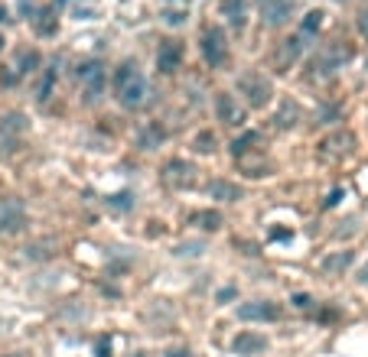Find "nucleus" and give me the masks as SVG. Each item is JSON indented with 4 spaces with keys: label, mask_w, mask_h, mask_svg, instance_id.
Returning a JSON list of instances; mask_svg holds the SVG:
<instances>
[{
    "label": "nucleus",
    "mask_w": 368,
    "mask_h": 357,
    "mask_svg": "<svg viewBox=\"0 0 368 357\" xmlns=\"http://www.w3.org/2000/svg\"><path fill=\"white\" fill-rule=\"evenodd\" d=\"M111 91H114V101H118L121 107H128V111H134V107H141L143 101H147V78H143V72L137 68V62H121L118 68H114V75H111Z\"/></svg>",
    "instance_id": "1"
},
{
    "label": "nucleus",
    "mask_w": 368,
    "mask_h": 357,
    "mask_svg": "<svg viewBox=\"0 0 368 357\" xmlns=\"http://www.w3.org/2000/svg\"><path fill=\"white\" fill-rule=\"evenodd\" d=\"M238 91L245 95L248 107L261 111V107L271 104V98H274V84H271V78H264L261 72H245V75L238 78Z\"/></svg>",
    "instance_id": "2"
},
{
    "label": "nucleus",
    "mask_w": 368,
    "mask_h": 357,
    "mask_svg": "<svg viewBox=\"0 0 368 357\" xmlns=\"http://www.w3.org/2000/svg\"><path fill=\"white\" fill-rule=\"evenodd\" d=\"M352 59V49L342 46V42H333V46H326L319 53L313 55V62H310V78H329V75L342 68V62Z\"/></svg>",
    "instance_id": "3"
},
{
    "label": "nucleus",
    "mask_w": 368,
    "mask_h": 357,
    "mask_svg": "<svg viewBox=\"0 0 368 357\" xmlns=\"http://www.w3.org/2000/svg\"><path fill=\"white\" fill-rule=\"evenodd\" d=\"M78 84H82V91H85L88 101H98V98L105 95V88H108V68L91 59V62H82L78 65Z\"/></svg>",
    "instance_id": "4"
},
{
    "label": "nucleus",
    "mask_w": 368,
    "mask_h": 357,
    "mask_svg": "<svg viewBox=\"0 0 368 357\" xmlns=\"http://www.w3.org/2000/svg\"><path fill=\"white\" fill-rule=\"evenodd\" d=\"M202 55L212 68H222L228 62V39L222 26H202Z\"/></svg>",
    "instance_id": "5"
},
{
    "label": "nucleus",
    "mask_w": 368,
    "mask_h": 357,
    "mask_svg": "<svg viewBox=\"0 0 368 357\" xmlns=\"http://www.w3.org/2000/svg\"><path fill=\"white\" fill-rule=\"evenodd\" d=\"M238 318L241 322H281L283 305L274 299H251V302L238 305Z\"/></svg>",
    "instance_id": "6"
},
{
    "label": "nucleus",
    "mask_w": 368,
    "mask_h": 357,
    "mask_svg": "<svg viewBox=\"0 0 368 357\" xmlns=\"http://www.w3.org/2000/svg\"><path fill=\"white\" fill-rule=\"evenodd\" d=\"M160 178L170 185V189H193L195 185V166L189 159H170L166 166L160 169Z\"/></svg>",
    "instance_id": "7"
},
{
    "label": "nucleus",
    "mask_w": 368,
    "mask_h": 357,
    "mask_svg": "<svg viewBox=\"0 0 368 357\" xmlns=\"http://www.w3.org/2000/svg\"><path fill=\"white\" fill-rule=\"evenodd\" d=\"M26 228V205L20 199H0V234H20Z\"/></svg>",
    "instance_id": "8"
},
{
    "label": "nucleus",
    "mask_w": 368,
    "mask_h": 357,
    "mask_svg": "<svg viewBox=\"0 0 368 357\" xmlns=\"http://www.w3.org/2000/svg\"><path fill=\"white\" fill-rule=\"evenodd\" d=\"M300 55H304V36H300V33L290 36V39H281L277 42V49H274V55H271L274 72H290Z\"/></svg>",
    "instance_id": "9"
},
{
    "label": "nucleus",
    "mask_w": 368,
    "mask_h": 357,
    "mask_svg": "<svg viewBox=\"0 0 368 357\" xmlns=\"http://www.w3.org/2000/svg\"><path fill=\"white\" fill-rule=\"evenodd\" d=\"M216 117L225 127H241L245 124V107L238 104V98L231 91H218L216 95Z\"/></svg>",
    "instance_id": "10"
},
{
    "label": "nucleus",
    "mask_w": 368,
    "mask_h": 357,
    "mask_svg": "<svg viewBox=\"0 0 368 357\" xmlns=\"http://www.w3.org/2000/svg\"><path fill=\"white\" fill-rule=\"evenodd\" d=\"M352 149H356V134L336 130V134H329V137L319 143V156L323 159H342V156H349Z\"/></svg>",
    "instance_id": "11"
},
{
    "label": "nucleus",
    "mask_w": 368,
    "mask_h": 357,
    "mask_svg": "<svg viewBox=\"0 0 368 357\" xmlns=\"http://www.w3.org/2000/svg\"><path fill=\"white\" fill-rule=\"evenodd\" d=\"M268 335H258V331H238V335L231 338V351L241 357H258V354H268Z\"/></svg>",
    "instance_id": "12"
},
{
    "label": "nucleus",
    "mask_w": 368,
    "mask_h": 357,
    "mask_svg": "<svg viewBox=\"0 0 368 357\" xmlns=\"http://www.w3.org/2000/svg\"><path fill=\"white\" fill-rule=\"evenodd\" d=\"M183 42L179 39H163L160 49H157V68H160L163 75H173L179 65H183Z\"/></svg>",
    "instance_id": "13"
},
{
    "label": "nucleus",
    "mask_w": 368,
    "mask_h": 357,
    "mask_svg": "<svg viewBox=\"0 0 368 357\" xmlns=\"http://www.w3.org/2000/svg\"><path fill=\"white\" fill-rule=\"evenodd\" d=\"M258 7L268 26H283L290 20V0H258Z\"/></svg>",
    "instance_id": "14"
},
{
    "label": "nucleus",
    "mask_w": 368,
    "mask_h": 357,
    "mask_svg": "<svg viewBox=\"0 0 368 357\" xmlns=\"http://www.w3.org/2000/svg\"><path fill=\"white\" fill-rule=\"evenodd\" d=\"M206 192H209V199H216V201H238L245 195V189H241L238 182H228V178H212L206 185Z\"/></svg>",
    "instance_id": "15"
},
{
    "label": "nucleus",
    "mask_w": 368,
    "mask_h": 357,
    "mask_svg": "<svg viewBox=\"0 0 368 357\" xmlns=\"http://www.w3.org/2000/svg\"><path fill=\"white\" fill-rule=\"evenodd\" d=\"M352 260H356V250H336V253H329V257H323L319 270L326 276H342L352 266Z\"/></svg>",
    "instance_id": "16"
},
{
    "label": "nucleus",
    "mask_w": 368,
    "mask_h": 357,
    "mask_svg": "<svg viewBox=\"0 0 368 357\" xmlns=\"http://www.w3.org/2000/svg\"><path fill=\"white\" fill-rule=\"evenodd\" d=\"M222 17H225L235 30L248 23V0H222Z\"/></svg>",
    "instance_id": "17"
},
{
    "label": "nucleus",
    "mask_w": 368,
    "mask_h": 357,
    "mask_svg": "<svg viewBox=\"0 0 368 357\" xmlns=\"http://www.w3.org/2000/svg\"><path fill=\"white\" fill-rule=\"evenodd\" d=\"M166 140V130L160 127V120H150V124L141 127V134H137V147L141 149H157Z\"/></svg>",
    "instance_id": "18"
},
{
    "label": "nucleus",
    "mask_w": 368,
    "mask_h": 357,
    "mask_svg": "<svg viewBox=\"0 0 368 357\" xmlns=\"http://www.w3.org/2000/svg\"><path fill=\"white\" fill-rule=\"evenodd\" d=\"M261 143H264V137H261L258 130H248V134H241V137L231 140V153H235V159H245L248 153H254Z\"/></svg>",
    "instance_id": "19"
},
{
    "label": "nucleus",
    "mask_w": 368,
    "mask_h": 357,
    "mask_svg": "<svg viewBox=\"0 0 368 357\" xmlns=\"http://www.w3.org/2000/svg\"><path fill=\"white\" fill-rule=\"evenodd\" d=\"M43 65V55H40V49H30V46H23V49H17V72L20 75H33L36 68Z\"/></svg>",
    "instance_id": "20"
},
{
    "label": "nucleus",
    "mask_w": 368,
    "mask_h": 357,
    "mask_svg": "<svg viewBox=\"0 0 368 357\" xmlns=\"http://www.w3.org/2000/svg\"><path fill=\"white\" fill-rule=\"evenodd\" d=\"M297 120H300V104L297 101H283L281 111L274 114V127L277 130H290V127H297Z\"/></svg>",
    "instance_id": "21"
},
{
    "label": "nucleus",
    "mask_w": 368,
    "mask_h": 357,
    "mask_svg": "<svg viewBox=\"0 0 368 357\" xmlns=\"http://www.w3.org/2000/svg\"><path fill=\"white\" fill-rule=\"evenodd\" d=\"M189 224H195V228H202V231H218L222 228V214L218 211H193L189 214Z\"/></svg>",
    "instance_id": "22"
},
{
    "label": "nucleus",
    "mask_w": 368,
    "mask_h": 357,
    "mask_svg": "<svg viewBox=\"0 0 368 357\" xmlns=\"http://www.w3.org/2000/svg\"><path fill=\"white\" fill-rule=\"evenodd\" d=\"M33 30L40 33V36H53V33H55L53 10H40V13H36V17H33Z\"/></svg>",
    "instance_id": "23"
},
{
    "label": "nucleus",
    "mask_w": 368,
    "mask_h": 357,
    "mask_svg": "<svg viewBox=\"0 0 368 357\" xmlns=\"http://www.w3.org/2000/svg\"><path fill=\"white\" fill-rule=\"evenodd\" d=\"M319 26H323V10H310L304 17V23H300V36L306 39V36H313Z\"/></svg>",
    "instance_id": "24"
},
{
    "label": "nucleus",
    "mask_w": 368,
    "mask_h": 357,
    "mask_svg": "<svg viewBox=\"0 0 368 357\" xmlns=\"http://www.w3.org/2000/svg\"><path fill=\"white\" fill-rule=\"evenodd\" d=\"M105 205H108L111 211H128V208H134V195H130V192H114V195L105 199Z\"/></svg>",
    "instance_id": "25"
},
{
    "label": "nucleus",
    "mask_w": 368,
    "mask_h": 357,
    "mask_svg": "<svg viewBox=\"0 0 368 357\" xmlns=\"http://www.w3.org/2000/svg\"><path fill=\"white\" fill-rule=\"evenodd\" d=\"M193 149L195 153H212V149H216V134H212V130H199L193 140Z\"/></svg>",
    "instance_id": "26"
},
{
    "label": "nucleus",
    "mask_w": 368,
    "mask_h": 357,
    "mask_svg": "<svg viewBox=\"0 0 368 357\" xmlns=\"http://www.w3.org/2000/svg\"><path fill=\"white\" fill-rule=\"evenodd\" d=\"M53 84H55V72L49 68V72L43 75V84H40V95H36V98H40V104H46V98H49V91H53Z\"/></svg>",
    "instance_id": "27"
},
{
    "label": "nucleus",
    "mask_w": 368,
    "mask_h": 357,
    "mask_svg": "<svg viewBox=\"0 0 368 357\" xmlns=\"http://www.w3.org/2000/svg\"><path fill=\"white\" fill-rule=\"evenodd\" d=\"M163 357H193V351H189L186 345H176V347H166V351H163Z\"/></svg>",
    "instance_id": "28"
},
{
    "label": "nucleus",
    "mask_w": 368,
    "mask_h": 357,
    "mask_svg": "<svg viewBox=\"0 0 368 357\" xmlns=\"http://www.w3.org/2000/svg\"><path fill=\"white\" fill-rule=\"evenodd\" d=\"M293 305H297V309H313V299H310V295H293Z\"/></svg>",
    "instance_id": "29"
},
{
    "label": "nucleus",
    "mask_w": 368,
    "mask_h": 357,
    "mask_svg": "<svg viewBox=\"0 0 368 357\" xmlns=\"http://www.w3.org/2000/svg\"><path fill=\"white\" fill-rule=\"evenodd\" d=\"M179 253H202V244H183Z\"/></svg>",
    "instance_id": "30"
},
{
    "label": "nucleus",
    "mask_w": 368,
    "mask_h": 357,
    "mask_svg": "<svg viewBox=\"0 0 368 357\" xmlns=\"http://www.w3.org/2000/svg\"><path fill=\"white\" fill-rule=\"evenodd\" d=\"M358 30H362V36H368V10L358 17Z\"/></svg>",
    "instance_id": "31"
},
{
    "label": "nucleus",
    "mask_w": 368,
    "mask_h": 357,
    "mask_svg": "<svg viewBox=\"0 0 368 357\" xmlns=\"http://www.w3.org/2000/svg\"><path fill=\"white\" fill-rule=\"evenodd\" d=\"M358 283H362V286H368V263L362 266V273H358Z\"/></svg>",
    "instance_id": "32"
}]
</instances>
